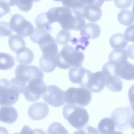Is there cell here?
Returning <instances> with one entry per match:
<instances>
[{
    "label": "cell",
    "instance_id": "obj_16",
    "mask_svg": "<svg viewBox=\"0 0 134 134\" xmlns=\"http://www.w3.org/2000/svg\"><path fill=\"white\" fill-rule=\"evenodd\" d=\"M18 113L16 109L10 106L0 107V121L6 124H13L18 118Z\"/></svg>",
    "mask_w": 134,
    "mask_h": 134
},
{
    "label": "cell",
    "instance_id": "obj_23",
    "mask_svg": "<svg viewBox=\"0 0 134 134\" xmlns=\"http://www.w3.org/2000/svg\"><path fill=\"white\" fill-rule=\"evenodd\" d=\"M106 85L108 89L114 92L121 91L122 88V82L119 77L111 76L106 77Z\"/></svg>",
    "mask_w": 134,
    "mask_h": 134
},
{
    "label": "cell",
    "instance_id": "obj_21",
    "mask_svg": "<svg viewBox=\"0 0 134 134\" xmlns=\"http://www.w3.org/2000/svg\"><path fill=\"white\" fill-rule=\"evenodd\" d=\"M109 43L114 49H122L125 48L128 42L125 36L121 33H116L112 35L109 39Z\"/></svg>",
    "mask_w": 134,
    "mask_h": 134
},
{
    "label": "cell",
    "instance_id": "obj_8",
    "mask_svg": "<svg viewBox=\"0 0 134 134\" xmlns=\"http://www.w3.org/2000/svg\"><path fill=\"white\" fill-rule=\"evenodd\" d=\"M19 94L10 85L7 79L0 80V105L10 106L16 103Z\"/></svg>",
    "mask_w": 134,
    "mask_h": 134
},
{
    "label": "cell",
    "instance_id": "obj_25",
    "mask_svg": "<svg viewBox=\"0 0 134 134\" xmlns=\"http://www.w3.org/2000/svg\"><path fill=\"white\" fill-rule=\"evenodd\" d=\"M15 64V60L10 54L0 52V70L10 69L14 66Z\"/></svg>",
    "mask_w": 134,
    "mask_h": 134
},
{
    "label": "cell",
    "instance_id": "obj_31",
    "mask_svg": "<svg viewBox=\"0 0 134 134\" xmlns=\"http://www.w3.org/2000/svg\"><path fill=\"white\" fill-rule=\"evenodd\" d=\"M71 41L72 44H75L76 46V50H78V49H82L84 50L85 48L88 46L89 43L88 39L86 37L82 36L80 37L79 39H76L75 38H73L71 39Z\"/></svg>",
    "mask_w": 134,
    "mask_h": 134
},
{
    "label": "cell",
    "instance_id": "obj_37",
    "mask_svg": "<svg viewBox=\"0 0 134 134\" xmlns=\"http://www.w3.org/2000/svg\"><path fill=\"white\" fill-rule=\"evenodd\" d=\"M96 129L93 127L87 126L75 131L73 134H93Z\"/></svg>",
    "mask_w": 134,
    "mask_h": 134
},
{
    "label": "cell",
    "instance_id": "obj_42",
    "mask_svg": "<svg viewBox=\"0 0 134 134\" xmlns=\"http://www.w3.org/2000/svg\"><path fill=\"white\" fill-rule=\"evenodd\" d=\"M0 134H9V133L5 127H0Z\"/></svg>",
    "mask_w": 134,
    "mask_h": 134
},
{
    "label": "cell",
    "instance_id": "obj_44",
    "mask_svg": "<svg viewBox=\"0 0 134 134\" xmlns=\"http://www.w3.org/2000/svg\"><path fill=\"white\" fill-rule=\"evenodd\" d=\"M110 134H123L121 132H120V131H114L113 132H111V133Z\"/></svg>",
    "mask_w": 134,
    "mask_h": 134
},
{
    "label": "cell",
    "instance_id": "obj_7",
    "mask_svg": "<svg viewBox=\"0 0 134 134\" xmlns=\"http://www.w3.org/2000/svg\"><path fill=\"white\" fill-rule=\"evenodd\" d=\"M9 26L12 30L21 37L30 36L35 30L34 26L30 21L26 20L22 15L18 14L12 17Z\"/></svg>",
    "mask_w": 134,
    "mask_h": 134
},
{
    "label": "cell",
    "instance_id": "obj_19",
    "mask_svg": "<svg viewBox=\"0 0 134 134\" xmlns=\"http://www.w3.org/2000/svg\"><path fill=\"white\" fill-rule=\"evenodd\" d=\"M8 44L11 50L17 53L26 48L24 39L18 35H12L9 36Z\"/></svg>",
    "mask_w": 134,
    "mask_h": 134
},
{
    "label": "cell",
    "instance_id": "obj_5",
    "mask_svg": "<svg viewBox=\"0 0 134 134\" xmlns=\"http://www.w3.org/2000/svg\"><path fill=\"white\" fill-rule=\"evenodd\" d=\"M15 78L19 81L26 84L32 79H42L43 74L37 66L28 65L24 64L18 65L15 71Z\"/></svg>",
    "mask_w": 134,
    "mask_h": 134
},
{
    "label": "cell",
    "instance_id": "obj_46",
    "mask_svg": "<svg viewBox=\"0 0 134 134\" xmlns=\"http://www.w3.org/2000/svg\"><path fill=\"white\" fill-rule=\"evenodd\" d=\"M132 13L134 15V2H133V6H132Z\"/></svg>",
    "mask_w": 134,
    "mask_h": 134
},
{
    "label": "cell",
    "instance_id": "obj_43",
    "mask_svg": "<svg viewBox=\"0 0 134 134\" xmlns=\"http://www.w3.org/2000/svg\"><path fill=\"white\" fill-rule=\"evenodd\" d=\"M130 124L131 127L134 129V113L132 115V116L131 117L130 120Z\"/></svg>",
    "mask_w": 134,
    "mask_h": 134
},
{
    "label": "cell",
    "instance_id": "obj_45",
    "mask_svg": "<svg viewBox=\"0 0 134 134\" xmlns=\"http://www.w3.org/2000/svg\"><path fill=\"white\" fill-rule=\"evenodd\" d=\"M93 134H100V133L98 131V130L97 129H96Z\"/></svg>",
    "mask_w": 134,
    "mask_h": 134
},
{
    "label": "cell",
    "instance_id": "obj_9",
    "mask_svg": "<svg viewBox=\"0 0 134 134\" xmlns=\"http://www.w3.org/2000/svg\"><path fill=\"white\" fill-rule=\"evenodd\" d=\"M65 92L54 85L47 86L45 93L43 95V100L48 104L59 107L62 106L65 102Z\"/></svg>",
    "mask_w": 134,
    "mask_h": 134
},
{
    "label": "cell",
    "instance_id": "obj_32",
    "mask_svg": "<svg viewBox=\"0 0 134 134\" xmlns=\"http://www.w3.org/2000/svg\"><path fill=\"white\" fill-rule=\"evenodd\" d=\"M33 2L32 1H15V5L21 10L27 12L31 9Z\"/></svg>",
    "mask_w": 134,
    "mask_h": 134
},
{
    "label": "cell",
    "instance_id": "obj_47",
    "mask_svg": "<svg viewBox=\"0 0 134 134\" xmlns=\"http://www.w3.org/2000/svg\"><path fill=\"white\" fill-rule=\"evenodd\" d=\"M13 134H19V133H13Z\"/></svg>",
    "mask_w": 134,
    "mask_h": 134
},
{
    "label": "cell",
    "instance_id": "obj_13",
    "mask_svg": "<svg viewBox=\"0 0 134 134\" xmlns=\"http://www.w3.org/2000/svg\"><path fill=\"white\" fill-rule=\"evenodd\" d=\"M106 77L102 71L92 73L87 85L90 91L98 93L102 91L106 85Z\"/></svg>",
    "mask_w": 134,
    "mask_h": 134
},
{
    "label": "cell",
    "instance_id": "obj_4",
    "mask_svg": "<svg viewBox=\"0 0 134 134\" xmlns=\"http://www.w3.org/2000/svg\"><path fill=\"white\" fill-rule=\"evenodd\" d=\"M64 99L67 104L85 106L91 100V92L88 89L83 87H70L65 92Z\"/></svg>",
    "mask_w": 134,
    "mask_h": 134
},
{
    "label": "cell",
    "instance_id": "obj_1",
    "mask_svg": "<svg viewBox=\"0 0 134 134\" xmlns=\"http://www.w3.org/2000/svg\"><path fill=\"white\" fill-rule=\"evenodd\" d=\"M71 9L66 7H56L49 9L46 13L47 17L50 23L58 22L65 30L81 31L85 25L84 18L72 15Z\"/></svg>",
    "mask_w": 134,
    "mask_h": 134
},
{
    "label": "cell",
    "instance_id": "obj_14",
    "mask_svg": "<svg viewBox=\"0 0 134 134\" xmlns=\"http://www.w3.org/2000/svg\"><path fill=\"white\" fill-rule=\"evenodd\" d=\"M48 106L43 103H36L31 105L28 110V115L34 120H40L48 114Z\"/></svg>",
    "mask_w": 134,
    "mask_h": 134
},
{
    "label": "cell",
    "instance_id": "obj_15",
    "mask_svg": "<svg viewBox=\"0 0 134 134\" xmlns=\"http://www.w3.org/2000/svg\"><path fill=\"white\" fill-rule=\"evenodd\" d=\"M59 53H44L39 60L41 70L47 73L52 72L57 65V59Z\"/></svg>",
    "mask_w": 134,
    "mask_h": 134
},
{
    "label": "cell",
    "instance_id": "obj_48",
    "mask_svg": "<svg viewBox=\"0 0 134 134\" xmlns=\"http://www.w3.org/2000/svg\"><path fill=\"white\" fill-rule=\"evenodd\" d=\"M132 134H134V132H133V133H132Z\"/></svg>",
    "mask_w": 134,
    "mask_h": 134
},
{
    "label": "cell",
    "instance_id": "obj_2",
    "mask_svg": "<svg viewBox=\"0 0 134 134\" xmlns=\"http://www.w3.org/2000/svg\"><path fill=\"white\" fill-rule=\"evenodd\" d=\"M84 55L70 45L63 47L59 52L57 59V65L62 69H68L70 67H82Z\"/></svg>",
    "mask_w": 134,
    "mask_h": 134
},
{
    "label": "cell",
    "instance_id": "obj_24",
    "mask_svg": "<svg viewBox=\"0 0 134 134\" xmlns=\"http://www.w3.org/2000/svg\"><path fill=\"white\" fill-rule=\"evenodd\" d=\"M16 59L17 61L19 63L30 64L34 60V54L31 49L26 47L17 53Z\"/></svg>",
    "mask_w": 134,
    "mask_h": 134
},
{
    "label": "cell",
    "instance_id": "obj_41",
    "mask_svg": "<svg viewBox=\"0 0 134 134\" xmlns=\"http://www.w3.org/2000/svg\"><path fill=\"white\" fill-rule=\"evenodd\" d=\"M127 52L128 57L131 59L134 60V44L129 45L127 49Z\"/></svg>",
    "mask_w": 134,
    "mask_h": 134
},
{
    "label": "cell",
    "instance_id": "obj_22",
    "mask_svg": "<svg viewBox=\"0 0 134 134\" xmlns=\"http://www.w3.org/2000/svg\"><path fill=\"white\" fill-rule=\"evenodd\" d=\"M109 61L119 64L127 61L128 54L127 51L123 49H117L112 51L108 56Z\"/></svg>",
    "mask_w": 134,
    "mask_h": 134
},
{
    "label": "cell",
    "instance_id": "obj_6",
    "mask_svg": "<svg viewBox=\"0 0 134 134\" xmlns=\"http://www.w3.org/2000/svg\"><path fill=\"white\" fill-rule=\"evenodd\" d=\"M46 85L42 79H32L28 82L24 94L26 99L30 102H35L40 98L47 90Z\"/></svg>",
    "mask_w": 134,
    "mask_h": 134
},
{
    "label": "cell",
    "instance_id": "obj_30",
    "mask_svg": "<svg viewBox=\"0 0 134 134\" xmlns=\"http://www.w3.org/2000/svg\"><path fill=\"white\" fill-rule=\"evenodd\" d=\"M71 35L70 32L67 30L62 29L59 32L57 35L55 41L57 43L66 46L70 40Z\"/></svg>",
    "mask_w": 134,
    "mask_h": 134
},
{
    "label": "cell",
    "instance_id": "obj_29",
    "mask_svg": "<svg viewBox=\"0 0 134 134\" xmlns=\"http://www.w3.org/2000/svg\"><path fill=\"white\" fill-rule=\"evenodd\" d=\"M47 134H69V133L61 124L54 122L49 126Z\"/></svg>",
    "mask_w": 134,
    "mask_h": 134
},
{
    "label": "cell",
    "instance_id": "obj_36",
    "mask_svg": "<svg viewBox=\"0 0 134 134\" xmlns=\"http://www.w3.org/2000/svg\"><path fill=\"white\" fill-rule=\"evenodd\" d=\"M125 37L127 41L134 42V25H130L127 27L125 31Z\"/></svg>",
    "mask_w": 134,
    "mask_h": 134
},
{
    "label": "cell",
    "instance_id": "obj_12",
    "mask_svg": "<svg viewBox=\"0 0 134 134\" xmlns=\"http://www.w3.org/2000/svg\"><path fill=\"white\" fill-rule=\"evenodd\" d=\"M92 73L91 71L82 66L72 68L69 71V78L71 82L86 87Z\"/></svg>",
    "mask_w": 134,
    "mask_h": 134
},
{
    "label": "cell",
    "instance_id": "obj_28",
    "mask_svg": "<svg viewBox=\"0 0 134 134\" xmlns=\"http://www.w3.org/2000/svg\"><path fill=\"white\" fill-rule=\"evenodd\" d=\"M35 24L37 28L46 29L49 32L52 29L51 24L47 17L46 13H41L37 16L35 19Z\"/></svg>",
    "mask_w": 134,
    "mask_h": 134
},
{
    "label": "cell",
    "instance_id": "obj_20",
    "mask_svg": "<svg viewBox=\"0 0 134 134\" xmlns=\"http://www.w3.org/2000/svg\"><path fill=\"white\" fill-rule=\"evenodd\" d=\"M98 130L100 134H110L115 131V124L113 119L106 117L98 123Z\"/></svg>",
    "mask_w": 134,
    "mask_h": 134
},
{
    "label": "cell",
    "instance_id": "obj_11",
    "mask_svg": "<svg viewBox=\"0 0 134 134\" xmlns=\"http://www.w3.org/2000/svg\"><path fill=\"white\" fill-rule=\"evenodd\" d=\"M103 3L104 1H87L82 10V17L91 22L98 20L102 16V12L100 7Z\"/></svg>",
    "mask_w": 134,
    "mask_h": 134
},
{
    "label": "cell",
    "instance_id": "obj_39",
    "mask_svg": "<svg viewBox=\"0 0 134 134\" xmlns=\"http://www.w3.org/2000/svg\"><path fill=\"white\" fill-rule=\"evenodd\" d=\"M128 97L129 99L131 110L134 113V84L132 85L129 89Z\"/></svg>",
    "mask_w": 134,
    "mask_h": 134
},
{
    "label": "cell",
    "instance_id": "obj_3",
    "mask_svg": "<svg viewBox=\"0 0 134 134\" xmlns=\"http://www.w3.org/2000/svg\"><path fill=\"white\" fill-rule=\"evenodd\" d=\"M63 117L69 123L76 129L83 128L88 122L89 115L83 107L76 105L66 104L62 110Z\"/></svg>",
    "mask_w": 134,
    "mask_h": 134
},
{
    "label": "cell",
    "instance_id": "obj_38",
    "mask_svg": "<svg viewBox=\"0 0 134 134\" xmlns=\"http://www.w3.org/2000/svg\"><path fill=\"white\" fill-rule=\"evenodd\" d=\"M132 2L133 1L131 0H124V1L117 0L114 1V3L116 6L120 9L127 8L130 6Z\"/></svg>",
    "mask_w": 134,
    "mask_h": 134
},
{
    "label": "cell",
    "instance_id": "obj_35",
    "mask_svg": "<svg viewBox=\"0 0 134 134\" xmlns=\"http://www.w3.org/2000/svg\"><path fill=\"white\" fill-rule=\"evenodd\" d=\"M9 1H0V18L10 12Z\"/></svg>",
    "mask_w": 134,
    "mask_h": 134
},
{
    "label": "cell",
    "instance_id": "obj_40",
    "mask_svg": "<svg viewBox=\"0 0 134 134\" xmlns=\"http://www.w3.org/2000/svg\"><path fill=\"white\" fill-rule=\"evenodd\" d=\"M19 134H36V129H31L29 126H24Z\"/></svg>",
    "mask_w": 134,
    "mask_h": 134
},
{
    "label": "cell",
    "instance_id": "obj_26",
    "mask_svg": "<svg viewBox=\"0 0 134 134\" xmlns=\"http://www.w3.org/2000/svg\"><path fill=\"white\" fill-rule=\"evenodd\" d=\"M118 70L119 64L112 61H108L103 65L102 72L106 77H107L111 76H118Z\"/></svg>",
    "mask_w": 134,
    "mask_h": 134
},
{
    "label": "cell",
    "instance_id": "obj_18",
    "mask_svg": "<svg viewBox=\"0 0 134 134\" xmlns=\"http://www.w3.org/2000/svg\"><path fill=\"white\" fill-rule=\"evenodd\" d=\"M100 34V28L96 24L90 23L85 25L81 31V35L88 39H96Z\"/></svg>",
    "mask_w": 134,
    "mask_h": 134
},
{
    "label": "cell",
    "instance_id": "obj_17",
    "mask_svg": "<svg viewBox=\"0 0 134 134\" xmlns=\"http://www.w3.org/2000/svg\"><path fill=\"white\" fill-rule=\"evenodd\" d=\"M118 75L126 80H134V65L127 61L119 63Z\"/></svg>",
    "mask_w": 134,
    "mask_h": 134
},
{
    "label": "cell",
    "instance_id": "obj_34",
    "mask_svg": "<svg viewBox=\"0 0 134 134\" xmlns=\"http://www.w3.org/2000/svg\"><path fill=\"white\" fill-rule=\"evenodd\" d=\"M13 32V30L9 26V23L5 21H0V36H9Z\"/></svg>",
    "mask_w": 134,
    "mask_h": 134
},
{
    "label": "cell",
    "instance_id": "obj_33",
    "mask_svg": "<svg viewBox=\"0 0 134 134\" xmlns=\"http://www.w3.org/2000/svg\"><path fill=\"white\" fill-rule=\"evenodd\" d=\"M9 83L10 85L19 94H21L24 92L25 87L26 86V84L18 81L15 77L10 80V81H9Z\"/></svg>",
    "mask_w": 134,
    "mask_h": 134
},
{
    "label": "cell",
    "instance_id": "obj_10",
    "mask_svg": "<svg viewBox=\"0 0 134 134\" xmlns=\"http://www.w3.org/2000/svg\"><path fill=\"white\" fill-rule=\"evenodd\" d=\"M132 111L129 107H120L115 109L111 114V118L114 121L116 127L124 130L130 125Z\"/></svg>",
    "mask_w": 134,
    "mask_h": 134
},
{
    "label": "cell",
    "instance_id": "obj_27",
    "mask_svg": "<svg viewBox=\"0 0 134 134\" xmlns=\"http://www.w3.org/2000/svg\"><path fill=\"white\" fill-rule=\"evenodd\" d=\"M118 20L124 26H130L134 23V15L130 10L124 9L118 14Z\"/></svg>",
    "mask_w": 134,
    "mask_h": 134
}]
</instances>
